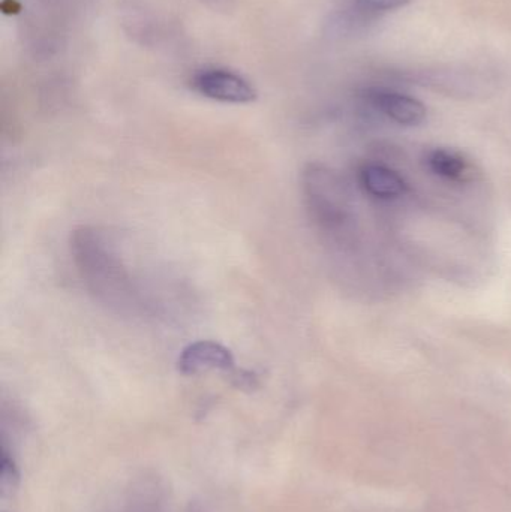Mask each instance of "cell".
<instances>
[{"label": "cell", "instance_id": "30bf717a", "mask_svg": "<svg viewBox=\"0 0 511 512\" xmlns=\"http://www.w3.org/2000/svg\"><path fill=\"white\" fill-rule=\"evenodd\" d=\"M18 483H20V474H18L17 466H15L14 460L8 456V453L3 450L2 471H0V490H2V496H8L15 492Z\"/></svg>", "mask_w": 511, "mask_h": 512}, {"label": "cell", "instance_id": "277c9868", "mask_svg": "<svg viewBox=\"0 0 511 512\" xmlns=\"http://www.w3.org/2000/svg\"><path fill=\"white\" fill-rule=\"evenodd\" d=\"M194 92L221 104L246 105L257 101L254 84L233 69L210 66L195 72L191 78Z\"/></svg>", "mask_w": 511, "mask_h": 512}, {"label": "cell", "instance_id": "6da1fadb", "mask_svg": "<svg viewBox=\"0 0 511 512\" xmlns=\"http://www.w3.org/2000/svg\"><path fill=\"white\" fill-rule=\"evenodd\" d=\"M71 255L87 291L113 312L137 315L144 307L137 280L116 240L98 227H80L71 236Z\"/></svg>", "mask_w": 511, "mask_h": 512}, {"label": "cell", "instance_id": "8fae6325", "mask_svg": "<svg viewBox=\"0 0 511 512\" xmlns=\"http://www.w3.org/2000/svg\"><path fill=\"white\" fill-rule=\"evenodd\" d=\"M201 5L218 14H228L236 8L237 0H198Z\"/></svg>", "mask_w": 511, "mask_h": 512}, {"label": "cell", "instance_id": "7a4b0ae2", "mask_svg": "<svg viewBox=\"0 0 511 512\" xmlns=\"http://www.w3.org/2000/svg\"><path fill=\"white\" fill-rule=\"evenodd\" d=\"M306 210L318 230L336 240L347 239L353 230L354 213L345 180L323 164H309L302 173Z\"/></svg>", "mask_w": 511, "mask_h": 512}, {"label": "cell", "instance_id": "8992f818", "mask_svg": "<svg viewBox=\"0 0 511 512\" xmlns=\"http://www.w3.org/2000/svg\"><path fill=\"white\" fill-rule=\"evenodd\" d=\"M177 369L185 376L200 375L210 370L233 373V376L239 372L233 352L213 340H197L185 346L177 360Z\"/></svg>", "mask_w": 511, "mask_h": 512}, {"label": "cell", "instance_id": "52a82bcc", "mask_svg": "<svg viewBox=\"0 0 511 512\" xmlns=\"http://www.w3.org/2000/svg\"><path fill=\"white\" fill-rule=\"evenodd\" d=\"M357 182L366 195L380 201L398 200L408 192V183L398 171L377 162L360 165Z\"/></svg>", "mask_w": 511, "mask_h": 512}, {"label": "cell", "instance_id": "9c48e42d", "mask_svg": "<svg viewBox=\"0 0 511 512\" xmlns=\"http://www.w3.org/2000/svg\"><path fill=\"white\" fill-rule=\"evenodd\" d=\"M423 162L431 174L444 182L462 185L473 179V165L456 150L443 149V147L428 150Z\"/></svg>", "mask_w": 511, "mask_h": 512}, {"label": "cell", "instance_id": "3957f363", "mask_svg": "<svg viewBox=\"0 0 511 512\" xmlns=\"http://www.w3.org/2000/svg\"><path fill=\"white\" fill-rule=\"evenodd\" d=\"M90 0H33L24 20V36L33 56L56 54L65 44L69 24Z\"/></svg>", "mask_w": 511, "mask_h": 512}, {"label": "cell", "instance_id": "5b68a950", "mask_svg": "<svg viewBox=\"0 0 511 512\" xmlns=\"http://www.w3.org/2000/svg\"><path fill=\"white\" fill-rule=\"evenodd\" d=\"M359 96L369 108L392 120L396 125L413 128L422 125L428 116V110L422 101L398 90L369 86L360 90Z\"/></svg>", "mask_w": 511, "mask_h": 512}, {"label": "cell", "instance_id": "ba28073f", "mask_svg": "<svg viewBox=\"0 0 511 512\" xmlns=\"http://www.w3.org/2000/svg\"><path fill=\"white\" fill-rule=\"evenodd\" d=\"M126 33L143 47H161L168 39L167 24L141 6L131 5L123 14Z\"/></svg>", "mask_w": 511, "mask_h": 512}]
</instances>
